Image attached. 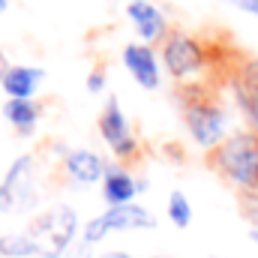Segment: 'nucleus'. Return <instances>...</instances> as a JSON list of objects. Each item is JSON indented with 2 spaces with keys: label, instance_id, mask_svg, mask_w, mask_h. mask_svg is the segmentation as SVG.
Returning a JSON list of instances; mask_svg holds the SVG:
<instances>
[{
  "label": "nucleus",
  "instance_id": "nucleus-4",
  "mask_svg": "<svg viewBox=\"0 0 258 258\" xmlns=\"http://www.w3.org/2000/svg\"><path fill=\"white\" fill-rule=\"evenodd\" d=\"M81 225L84 222L78 219V210L66 201H57L51 207L36 210L27 219L24 231L36 246V258H63L81 237Z\"/></svg>",
  "mask_w": 258,
  "mask_h": 258
},
{
  "label": "nucleus",
  "instance_id": "nucleus-24",
  "mask_svg": "<svg viewBox=\"0 0 258 258\" xmlns=\"http://www.w3.org/2000/svg\"><path fill=\"white\" fill-rule=\"evenodd\" d=\"M9 6H12V0H0V15H6V12H9Z\"/></svg>",
  "mask_w": 258,
  "mask_h": 258
},
{
  "label": "nucleus",
  "instance_id": "nucleus-11",
  "mask_svg": "<svg viewBox=\"0 0 258 258\" xmlns=\"http://www.w3.org/2000/svg\"><path fill=\"white\" fill-rule=\"evenodd\" d=\"M225 90H228V102L234 105L237 117L243 120V129H249V132L258 135V81L234 72V69H228Z\"/></svg>",
  "mask_w": 258,
  "mask_h": 258
},
{
  "label": "nucleus",
  "instance_id": "nucleus-21",
  "mask_svg": "<svg viewBox=\"0 0 258 258\" xmlns=\"http://www.w3.org/2000/svg\"><path fill=\"white\" fill-rule=\"evenodd\" d=\"M12 69V63H9V57H6V51L0 48V87H3V78H6V72Z\"/></svg>",
  "mask_w": 258,
  "mask_h": 258
},
{
  "label": "nucleus",
  "instance_id": "nucleus-3",
  "mask_svg": "<svg viewBox=\"0 0 258 258\" xmlns=\"http://www.w3.org/2000/svg\"><path fill=\"white\" fill-rule=\"evenodd\" d=\"M210 168L234 186L237 195L258 189V135L249 129H234L213 153H207Z\"/></svg>",
  "mask_w": 258,
  "mask_h": 258
},
{
  "label": "nucleus",
  "instance_id": "nucleus-28",
  "mask_svg": "<svg viewBox=\"0 0 258 258\" xmlns=\"http://www.w3.org/2000/svg\"><path fill=\"white\" fill-rule=\"evenodd\" d=\"M0 258H3V255H0Z\"/></svg>",
  "mask_w": 258,
  "mask_h": 258
},
{
  "label": "nucleus",
  "instance_id": "nucleus-14",
  "mask_svg": "<svg viewBox=\"0 0 258 258\" xmlns=\"http://www.w3.org/2000/svg\"><path fill=\"white\" fill-rule=\"evenodd\" d=\"M42 114H45V108H42L39 99H6L3 102L6 123L15 129V135H21V138H30L39 129Z\"/></svg>",
  "mask_w": 258,
  "mask_h": 258
},
{
  "label": "nucleus",
  "instance_id": "nucleus-2",
  "mask_svg": "<svg viewBox=\"0 0 258 258\" xmlns=\"http://www.w3.org/2000/svg\"><path fill=\"white\" fill-rule=\"evenodd\" d=\"M159 60L165 75L177 84V87H195V84H207L210 72H213V51L210 45L192 33V30H180L174 27L162 45H159Z\"/></svg>",
  "mask_w": 258,
  "mask_h": 258
},
{
  "label": "nucleus",
  "instance_id": "nucleus-7",
  "mask_svg": "<svg viewBox=\"0 0 258 258\" xmlns=\"http://www.w3.org/2000/svg\"><path fill=\"white\" fill-rule=\"evenodd\" d=\"M96 129H99V138L105 141L108 153L117 162L129 165V162H135L141 156V138L135 135L126 111H123V105H120V99L114 93L105 96V102L99 108V117H96Z\"/></svg>",
  "mask_w": 258,
  "mask_h": 258
},
{
  "label": "nucleus",
  "instance_id": "nucleus-13",
  "mask_svg": "<svg viewBox=\"0 0 258 258\" xmlns=\"http://www.w3.org/2000/svg\"><path fill=\"white\" fill-rule=\"evenodd\" d=\"M45 84V69L33 63H12V69L3 78L6 99H39V90Z\"/></svg>",
  "mask_w": 258,
  "mask_h": 258
},
{
  "label": "nucleus",
  "instance_id": "nucleus-6",
  "mask_svg": "<svg viewBox=\"0 0 258 258\" xmlns=\"http://www.w3.org/2000/svg\"><path fill=\"white\" fill-rule=\"evenodd\" d=\"M156 228V216L141 204H123V207H105L102 213L84 219L81 225V240L90 243L93 249L102 246L111 234H126V231H150Z\"/></svg>",
  "mask_w": 258,
  "mask_h": 258
},
{
  "label": "nucleus",
  "instance_id": "nucleus-18",
  "mask_svg": "<svg viewBox=\"0 0 258 258\" xmlns=\"http://www.w3.org/2000/svg\"><path fill=\"white\" fill-rule=\"evenodd\" d=\"M237 198H240V213H243V219H249L252 228H258V189L255 192H243V195H237Z\"/></svg>",
  "mask_w": 258,
  "mask_h": 258
},
{
  "label": "nucleus",
  "instance_id": "nucleus-25",
  "mask_svg": "<svg viewBox=\"0 0 258 258\" xmlns=\"http://www.w3.org/2000/svg\"><path fill=\"white\" fill-rule=\"evenodd\" d=\"M144 258H174V255H162V252H153V255H144Z\"/></svg>",
  "mask_w": 258,
  "mask_h": 258
},
{
  "label": "nucleus",
  "instance_id": "nucleus-10",
  "mask_svg": "<svg viewBox=\"0 0 258 258\" xmlns=\"http://www.w3.org/2000/svg\"><path fill=\"white\" fill-rule=\"evenodd\" d=\"M126 21L132 24L138 42H147V45H156V48L174 30L165 9L156 0H150V3H126Z\"/></svg>",
  "mask_w": 258,
  "mask_h": 258
},
{
  "label": "nucleus",
  "instance_id": "nucleus-17",
  "mask_svg": "<svg viewBox=\"0 0 258 258\" xmlns=\"http://www.w3.org/2000/svg\"><path fill=\"white\" fill-rule=\"evenodd\" d=\"M84 87H87V93H93V96L105 93V87H108V72H105L102 66L90 69V72H87V78H84Z\"/></svg>",
  "mask_w": 258,
  "mask_h": 258
},
{
  "label": "nucleus",
  "instance_id": "nucleus-26",
  "mask_svg": "<svg viewBox=\"0 0 258 258\" xmlns=\"http://www.w3.org/2000/svg\"><path fill=\"white\" fill-rule=\"evenodd\" d=\"M249 237H252V243L258 246V228H252V234H249Z\"/></svg>",
  "mask_w": 258,
  "mask_h": 258
},
{
  "label": "nucleus",
  "instance_id": "nucleus-16",
  "mask_svg": "<svg viewBox=\"0 0 258 258\" xmlns=\"http://www.w3.org/2000/svg\"><path fill=\"white\" fill-rule=\"evenodd\" d=\"M0 255L3 258H36V246L27 231H6L0 234Z\"/></svg>",
  "mask_w": 258,
  "mask_h": 258
},
{
  "label": "nucleus",
  "instance_id": "nucleus-5",
  "mask_svg": "<svg viewBox=\"0 0 258 258\" xmlns=\"http://www.w3.org/2000/svg\"><path fill=\"white\" fill-rule=\"evenodd\" d=\"M39 207V159L18 153L0 174V213H36Z\"/></svg>",
  "mask_w": 258,
  "mask_h": 258
},
{
  "label": "nucleus",
  "instance_id": "nucleus-1",
  "mask_svg": "<svg viewBox=\"0 0 258 258\" xmlns=\"http://www.w3.org/2000/svg\"><path fill=\"white\" fill-rule=\"evenodd\" d=\"M177 105L189 141L204 153H213L234 132V105L225 102V96L216 93L210 84L177 87Z\"/></svg>",
  "mask_w": 258,
  "mask_h": 258
},
{
  "label": "nucleus",
  "instance_id": "nucleus-12",
  "mask_svg": "<svg viewBox=\"0 0 258 258\" xmlns=\"http://www.w3.org/2000/svg\"><path fill=\"white\" fill-rule=\"evenodd\" d=\"M99 195L105 201V207H123V204H135L141 198L138 189V174L126 168L123 162H111L102 183H99Z\"/></svg>",
  "mask_w": 258,
  "mask_h": 258
},
{
  "label": "nucleus",
  "instance_id": "nucleus-22",
  "mask_svg": "<svg viewBox=\"0 0 258 258\" xmlns=\"http://www.w3.org/2000/svg\"><path fill=\"white\" fill-rule=\"evenodd\" d=\"M99 258H135L132 252H126V249H105Z\"/></svg>",
  "mask_w": 258,
  "mask_h": 258
},
{
  "label": "nucleus",
  "instance_id": "nucleus-19",
  "mask_svg": "<svg viewBox=\"0 0 258 258\" xmlns=\"http://www.w3.org/2000/svg\"><path fill=\"white\" fill-rule=\"evenodd\" d=\"M63 258H99V255L93 252V246H90V243H84V240L78 237V240L72 243V249H69Z\"/></svg>",
  "mask_w": 258,
  "mask_h": 258
},
{
  "label": "nucleus",
  "instance_id": "nucleus-8",
  "mask_svg": "<svg viewBox=\"0 0 258 258\" xmlns=\"http://www.w3.org/2000/svg\"><path fill=\"white\" fill-rule=\"evenodd\" d=\"M120 63H123V69L129 72V78H132L141 90L153 93V90L162 87L165 69H162L159 48H156V45H147V42H138V39H135V42H126V45L120 48Z\"/></svg>",
  "mask_w": 258,
  "mask_h": 258
},
{
  "label": "nucleus",
  "instance_id": "nucleus-23",
  "mask_svg": "<svg viewBox=\"0 0 258 258\" xmlns=\"http://www.w3.org/2000/svg\"><path fill=\"white\" fill-rule=\"evenodd\" d=\"M138 189H141V195L150 189V180H147V177H141V174H138Z\"/></svg>",
  "mask_w": 258,
  "mask_h": 258
},
{
  "label": "nucleus",
  "instance_id": "nucleus-20",
  "mask_svg": "<svg viewBox=\"0 0 258 258\" xmlns=\"http://www.w3.org/2000/svg\"><path fill=\"white\" fill-rule=\"evenodd\" d=\"M225 3H231L234 9H240V12L255 15V18H258V0H225Z\"/></svg>",
  "mask_w": 258,
  "mask_h": 258
},
{
  "label": "nucleus",
  "instance_id": "nucleus-15",
  "mask_svg": "<svg viewBox=\"0 0 258 258\" xmlns=\"http://www.w3.org/2000/svg\"><path fill=\"white\" fill-rule=\"evenodd\" d=\"M165 216H168V222H171L177 231H186V228L192 225L195 210H192L189 195L183 192V189H171V192H168V198H165Z\"/></svg>",
  "mask_w": 258,
  "mask_h": 258
},
{
  "label": "nucleus",
  "instance_id": "nucleus-9",
  "mask_svg": "<svg viewBox=\"0 0 258 258\" xmlns=\"http://www.w3.org/2000/svg\"><path fill=\"white\" fill-rule=\"evenodd\" d=\"M108 159L93 147H66L60 156V174L72 186H96L108 171Z\"/></svg>",
  "mask_w": 258,
  "mask_h": 258
},
{
  "label": "nucleus",
  "instance_id": "nucleus-27",
  "mask_svg": "<svg viewBox=\"0 0 258 258\" xmlns=\"http://www.w3.org/2000/svg\"><path fill=\"white\" fill-rule=\"evenodd\" d=\"M126 3H150V0H126Z\"/></svg>",
  "mask_w": 258,
  "mask_h": 258
}]
</instances>
